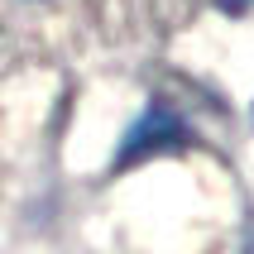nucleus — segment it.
Returning a JSON list of instances; mask_svg holds the SVG:
<instances>
[{
  "label": "nucleus",
  "instance_id": "1",
  "mask_svg": "<svg viewBox=\"0 0 254 254\" xmlns=\"http://www.w3.org/2000/svg\"><path fill=\"white\" fill-rule=\"evenodd\" d=\"M187 144H192V134H187L183 115L168 111L163 101H154V106L125 129L120 154H115V168H134V163H149V158H158V154H178Z\"/></svg>",
  "mask_w": 254,
  "mask_h": 254
}]
</instances>
